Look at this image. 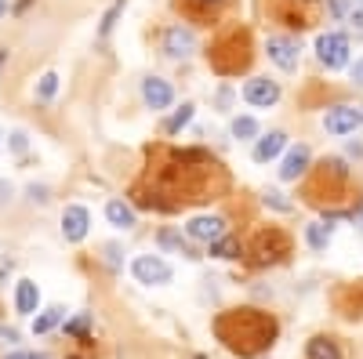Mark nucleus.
I'll list each match as a JSON object with an SVG mask.
<instances>
[{
  "label": "nucleus",
  "mask_w": 363,
  "mask_h": 359,
  "mask_svg": "<svg viewBox=\"0 0 363 359\" xmlns=\"http://www.w3.org/2000/svg\"><path fill=\"white\" fill-rule=\"evenodd\" d=\"M26 193H29V200H33V203H48V189H44V186H37V182L29 186Z\"/></svg>",
  "instance_id": "c85d7f7f"
},
{
  "label": "nucleus",
  "mask_w": 363,
  "mask_h": 359,
  "mask_svg": "<svg viewBox=\"0 0 363 359\" xmlns=\"http://www.w3.org/2000/svg\"><path fill=\"white\" fill-rule=\"evenodd\" d=\"M287 247H291V239L280 229H269L255 239V258L258 261H277L280 254H287Z\"/></svg>",
  "instance_id": "6e6552de"
},
{
  "label": "nucleus",
  "mask_w": 363,
  "mask_h": 359,
  "mask_svg": "<svg viewBox=\"0 0 363 359\" xmlns=\"http://www.w3.org/2000/svg\"><path fill=\"white\" fill-rule=\"evenodd\" d=\"M160 244L171 247V251H178V254H189V244H186V239H182L174 229H164V232H160Z\"/></svg>",
  "instance_id": "412c9836"
},
{
  "label": "nucleus",
  "mask_w": 363,
  "mask_h": 359,
  "mask_svg": "<svg viewBox=\"0 0 363 359\" xmlns=\"http://www.w3.org/2000/svg\"><path fill=\"white\" fill-rule=\"evenodd\" d=\"M258 135V120L255 116H236L233 120V138H255Z\"/></svg>",
  "instance_id": "6ab92c4d"
},
{
  "label": "nucleus",
  "mask_w": 363,
  "mask_h": 359,
  "mask_svg": "<svg viewBox=\"0 0 363 359\" xmlns=\"http://www.w3.org/2000/svg\"><path fill=\"white\" fill-rule=\"evenodd\" d=\"M316 55L327 69H342V66H349V40L342 33H323V37H316Z\"/></svg>",
  "instance_id": "f03ea898"
},
{
  "label": "nucleus",
  "mask_w": 363,
  "mask_h": 359,
  "mask_svg": "<svg viewBox=\"0 0 363 359\" xmlns=\"http://www.w3.org/2000/svg\"><path fill=\"white\" fill-rule=\"evenodd\" d=\"M131 273H135V280L138 283H145V287H164V283H171V265L160 258V254H138L135 258V265H131Z\"/></svg>",
  "instance_id": "f257e3e1"
},
{
  "label": "nucleus",
  "mask_w": 363,
  "mask_h": 359,
  "mask_svg": "<svg viewBox=\"0 0 363 359\" xmlns=\"http://www.w3.org/2000/svg\"><path fill=\"white\" fill-rule=\"evenodd\" d=\"M244 98L258 109H269V106H277L280 102V84L277 80H269V76H255L244 84Z\"/></svg>",
  "instance_id": "20e7f679"
},
{
  "label": "nucleus",
  "mask_w": 363,
  "mask_h": 359,
  "mask_svg": "<svg viewBox=\"0 0 363 359\" xmlns=\"http://www.w3.org/2000/svg\"><path fill=\"white\" fill-rule=\"evenodd\" d=\"M62 316H66V309H62V305H51V309H44V312L33 319V334H48V331H55V326L62 323Z\"/></svg>",
  "instance_id": "dca6fc26"
},
{
  "label": "nucleus",
  "mask_w": 363,
  "mask_h": 359,
  "mask_svg": "<svg viewBox=\"0 0 363 359\" xmlns=\"http://www.w3.org/2000/svg\"><path fill=\"white\" fill-rule=\"evenodd\" d=\"M211 254H215V258H240V244L233 236H222V239L211 244Z\"/></svg>",
  "instance_id": "a211bd4d"
},
{
  "label": "nucleus",
  "mask_w": 363,
  "mask_h": 359,
  "mask_svg": "<svg viewBox=\"0 0 363 359\" xmlns=\"http://www.w3.org/2000/svg\"><path fill=\"white\" fill-rule=\"evenodd\" d=\"M124 4L128 0H116V4L106 11V18H102V25H99V37H109V29L116 25V18H120V11H124Z\"/></svg>",
  "instance_id": "5701e85b"
},
{
  "label": "nucleus",
  "mask_w": 363,
  "mask_h": 359,
  "mask_svg": "<svg viewBox=\"0 0 363 359\" xmlns=\"http://www.w3.org/2000/svg\"><path fill=\"white\" fill-rule=\"evenodd\" d=\"M164 51L171 58H189L196 51V37H193V29L189 25H171L167 33H164Z\"/></svg>",
  "instance_id": "0eeeda50"
},
{
  "label": "nucleus",
  "mask_w": 363,
  "mask_h": 359,
  "mask_svg": "<svg viewBox=\"0 0 363 359\" xmlns=\"http://www.w3.org/2000/svg\"><path fill=\"white\" fill-rule=\"evenodd\" d=\"M8 149H11V153H26V149H29V135H26V131H11Z\"/></svg>",
  "instance_id": "393cba45"
},
{
  "label": "nucleus",
  "mask_w": 363,
  "mask_h": 359,
  "mask_svg": "<svg viewBox=\"0 0 363 359\" xmlns=\"http://www.w3.org/2000/svg\"><path fill=\"white\" fill-rule=\"evenodd\" d=\"M106 218H109V225H116V229H131V225H135V211H131L124 200H109V203H106Z\"/></svg>",
  "instance_id": "4468645a"
},
{
  "label": "nucleus",
  "mask_w": 363,
  "mask_h": 359,
  "mask_svg": "<svg viewBox=\"0 0 363 359\" xmlns=\"http://www.w3.org/2000/svg\"><path fill=\"white\" fill-rule=\"evenodd\" d=\"M55 91H58V76H55V73H44L40 84H37V98L48 102V98H55Z\"/></svg>",
  "instance_id": "4be33fe9"
},
{
  "label": "nucleus",
  "mask_w": 363,
  "mask_h": 359,
  "mask_svg": "<svg viewBox=\"0 0 363 359\" xmlns=\"http://www.w3.org/2000/svg\"><path fill=\"white\" fill-rule=\"evenodd\" d=\"M306 244H309L313 251H327V244H330V225H327V222L306 225Z\"/></svg>",
  "instance_id": "f3484780"
},
{
  "label": "nucleus",
  "mask_w": 363,
  "mask_h": 359,
  "mask_svg": "<svg viewBox=\"0 0 363 359\" xmlns=\"http://www.w3.org/2000/svg\"><path fill=\"white\" fill-rule=\"evenodd\" d=\"M284 145H287V135H284V131H269V135L258 138V145H255V160H258V164L277 160Z\"/></svg>",
  "instance_id": "ddd939ff"
},
{
  "label": "nucleus",
  "mask_w": 363,
  "mask_h": 359,
  "mask_svg": "<svg viewBox=\"0 0 363 359\" xmlns=\"http://www.w3.org/2000/svg\"><path fill=\"white\" fill-rule=\"evenodd\" d=\"M327 4H330V11H335L338 18H345V15H349V0H327Z\"/></svg>",
  "instance_id": "c756f323"
},
{
  "label": "nucleus",
  "mask_w": 363,
  "mask_h": 359,
  "mask_svg": "<svg viewBox=\"0 0 363 359\" xmlns=\"http://www.w3.org/2000/svg\"><path fill=\"white\" fill-rule=\"evenodd\" d=\"M359 124H363V113L356 106H335V109H327V116H323L327 135H349Z\"/></svg>",
  "instance_id": "7ed1b4c3"
},
{
  "label": "nucleus",
  "mask_w": 363,
  "mask_h": 359,
  "mask_svg": "<svg viewBox=\"0 0 363 359\" xmlns=\"http://www.w3.org/2000/svg\"><path fill=\"white\" fill-rule=\"evenodd\" d=\"M4 58H8V51H0V62H4Z\"/></svg>",
  "instance_id": "c9c22d12"
},
{
  "label": "nucleus",
  "mask_w": 363,
  "mask_h": 359,
  "mask_svg": "<svg viewBox=\"0 0 363 359\" xmlns=\"http://www.w3.org/2000/svg\"><path fill=\"white\" fill-rule=\"evenodd\" d=\"M37 305H40V290H37V283H33V280H18V287H15V309H18L22 316H33Z\"/></svg>",
  "instance_id": "f8f14e48"
},
{
  "label": "nucleus",
  "mask_w": 363,
  "mask_h": 359,
  "mask_svg": "<svg viewBox=\"0 0 363 359\" xmlns=\"http://www.w3.org/2000/svg\"><path fill=\"white\" fill-rule=\"evenodd\" d=\"M349 76H352V84H356V87H363V58H356V66L349 69Z\"/></svg>",
  "instance_id": "2f4dec72"
},
{
  "label": "nucleus",
  "mask_w": 363,
  "mask_h": 359,
  "mask_svg": "<svg viewBox=\"0 0 363 359\" xmlns=\"http://www.w3.org/2000/svg\"><path fill=\"white\" fill-rule=\"evenodd\" d=\"M186 232H189V239H200V244H215V239H222L225 236V218H218V215H196L189 225H186Z\"/></svg>",
  "instance_id": "423d86ee"
},
{
  "label": "nucleus",
  "mask_w": 363,
  "mask_h": 359,
  "mask_svg": "<svg viewBox=\"0 0 363 359\" xmlns=\"http://www.w3.org/2000/svg\"><path fill=\"white\" fill-rule=\"evenodd\" d=\"M345 18H349V25H352V29H363V0H359L356 8H349V15H345Z\"/></svg>",
  "instance_id": "cd10ccee"
},
{
  "label": "nucleus",
  "mask_w": 363,
  "mask_h": 359,
  "mask_svg": "<svg viewBox=\"0 0 363 359\" xmlns=\"http://www.w3.org/2000/svg\"><path fill=\"white\" fill-rule=\"evenodd\" d=\"M189 120H193V106H182V109H178V113L167 120V135H178L182 127L189 124Z\"/></svg>",
  "instance_id": "aec40b11"
},
{
  "label": "nucleus",
  "mask_w": 363,
  "mask_h": 359,
  "mask_svg": "<svg viewBox=\"0 0 363 359\" xmlns=\"http://www.w3.org/2000/svg\"><path fill=\"white\" fill-rule=\"evenodd\" d=\"M182 4H186L189 11H218L225 0H182Z\"/></svg>",
  "instance_id": "b1692460"
},
{
  "label": "nucleus",
  "mask_w": 363,
  "mask_h": 359,
  "mask_svg": "<svg viewBox=\"0 0 363 359\" xmlns=\"http://www.w3.org/2000/svg\"><path fill=\"white\" fill-rule=\"evenodd\" d=\"M142 98H145L149 109H167L174 102V91L164 76H145L142 80Z\"/></svg>",
  "instance_id": "9d476101"
},
{
  "label": "nucleus",
  "mask_w": 363,
  "mask_h": 359,
  "mask_svg": "<svg viewBox=\"0 0 363 359\" xmlns=\"http://www.w3.org/2000/svg\"><path fill=\"white\" fill-rule=\"evenodd\" d=\"M4 359H40L37 352H11V355H4Z\"/></svg>",
  "instance_id": "72a5a7b5"
},
{
  "label": "nucleus",
  "mask_w": 363,
  "mask_h": 359,
  "mask_svg": "<svg viewBox=\"0 0 363 359\" xmlns=\"http://www.w3.org/2000/svg\"><path fill=\"white\" fill-rule=\"evenodd\" d=\"M306 359H342V348L330 338H313L306 348Z\"/></svg>",
  "instance_id": "2eb2a0df"
},
{
  "label": "nucleus",
  "mask_w": 363,
  "mask_h": 359,
  "mask_svg": "<svg viewBox=\"0 0 363 359\" xmlns=\"http://www.w3.org/2000/svg\"><path fill=\"white\" fill-rule=\"evenodd\" d=\"M11 196H15V186L8 182V178H0V203H8Z\"/></svg>",
  "instance_id": "7c9ffc66"
},
{
  "label": "nucleus",
  "mask_w": 363,
  "mask_h": 359,
  "mask_svg": "<svg viewBox=\"0 0 363 359\" xmlns=\"http://www.w3.org/2000/svg\"><path fill=\"white\" fill-rule=\"evenodd\" d=\"M0 15H4V0H0Z\"/></svg>",
  "instance_id": "e433bc0d"
},
{
  "label": "nucleus",
  "mask_w": 363,
  "mask_h": 359,
  "mask_svg": "<svg viewBox=\"0 0 363 359\" xmlns=\"http://www.w3.org/2000/svg\"><path fill=\"white\" fill-rule=\"evenodd\" d=\"M309 160H313V153H309V145H294L291 153L284 156L280 178H284V182H294V178H301V174L309 171Z\"/></svg>",
  "instance_id": "9b49d317"
},
{
  "label": "nucleus",
  "mask_w": 363,
  "mask_h": 359,
  "mask_svg": "<svg viewBox=\"0 0 363 359\" xmlns=\"http://www.w3.org/2000/svg\"><path fill=\"white\" fill-rule=\"evenodd\" d=\"M356 222H363V203L356 207Z\"/></svg>",
  "instance_id": "f704fd0d"
},
{
  "label": "nucleus",
  "mask_w": 363,
  "mask_h": 359,
  "mask_svg": "<svg viewBox=\"0 0 363 359\" xmlns=\"http://www.w3.org/2000/svg\"><path fill=\"white\" fill-rule=\"evenodd\" d=\"M359 113H363V109H359Z\"/></svg>",
  "instance_id": "4c0bfd02"
},
{
  "label": "nucleus",
  "mask_w": 363,
  "mask_h": 359,
  "mask_svg": "<svg viewBox=\"0 0 363 359\" xmlns=\"http://www.w3.org/2000/svg\"><path fill=\"white\" fill-rule=\"evenodd\" d=\"M265 203H272L277 211H291V203H287L284 193H277V189H269V193H265Z\"/></svg>",
  "instance_id": "a878e982"
},
{
  "label": "nucleus",
  "mask_w": 363,
  "mask_h": 359,
  "mask_svg": "<svg viewBox=\"0 0 363 359\" xmlns=\"http://www.w3.org/2000/svg\"><path fill=\"white\" fill-rule=\"evenodd\" d=\"M106 258H109V265H120V247H106Z\"/></svg>",
  "instance_id": "473e14b6"
},
{
  "label": "nucleus",
  "mask_w": 363,
  "mask_h": 359,
  "mask_svg": "<svg viewBox=\"0 0 363 359\" xmlns=\"http://www.w3.org/2000/svg\"><path fill=\"white\" fill-rule=\"evenodd\" d=\"M87 326H91V316L84 312V316H77V319H73V323L66 326V331H69V334H84V331H87Z\"/></svg>",
  "instance_id": "bb28decb"
},
{
  "label": "nucleus",
  "mask_w": 363,
  "mask_h": 359,
  "mask_svg": "<svg viewBox=\"0 0 363 359\" xmlns=\"http://www.w3.org/2000/svg\"><path fill=\"white\" fill-rule=\"evenodd\" d=\"M265 51H269V58H272L280 69H294L298 58H301V44H298L294 37H269V40H265Z\"/></svg>",
  "instance_id": "39448f33"
},
{
  "label": "nucleus",
  "mask_w": 363,
  "mask_h": 359,
  "mask_svg": "<svg viewBox=\"0 0 363 359\" xmlns=\"http://www.w3.org/2000/svg\"><path fill=\"white\" fill-rule=\"evenodd\" d=\"M87 225H91L87 207H80V203H69L66 211H62V236L69 239V244H80V239L87 236Z\"/></svg>",
  "instance_id": "1a4fd4ad"
}]
</instances>
